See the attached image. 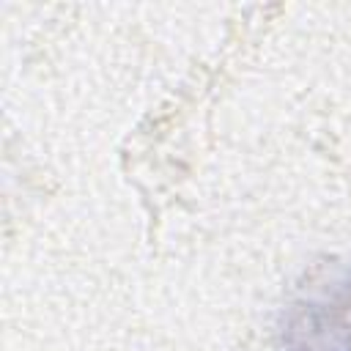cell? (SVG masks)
I'll use <instances>...</instances> for the list:
<instances>
[{
    "mask_svg": "<svg viewBox=\"0 0 351 351\" xmlns=\"http://www.w3.org/2000/svg\"><path fill=\"white\" fill-rule=\"evenodd\" d=\"M282 351H351V261L313 269L285 304Z\"/></svg>",
    "mask_w": 351,
    "mask_h": 351,
    "instance_id": "obj_1",
    "label": "cell"
}]
</instances>
